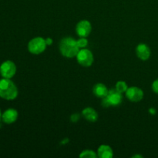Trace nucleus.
Wrapping results in <instances>:
<instances>
[{"mask_svg":"<svg viewBox=\"0 0 158 158\" xmlns=\"http://www.w3.org/2000/svg\"><path fill=\"white\" fill-rule=\"evenodd\" d=\"M125 94L128 100H131V102H134V103L140 102L143 99V95H144L143 90L137 86L129 87L125 92Z\"/></svg>","mask_w":158,"mask_h":158,"instance_id":"6","label":"nucleus"},{"mask_svg":"<svg viewBox=\"0 0 158 158\" xmlns=\"http://www.w3.org/2000/svg\"><path fill=\"white\" fill-rule=\"evenodd\" d=\"M115 89H117V91H119L120 93L123 94V93L126 92L127 89H128V86H127V84L126 82L118 81L117 83H116Z\"/></svg>","mask_w":158,"mask_h":158,"instance_id":"14","label":"nucleus"},{"mask_svg":"<svg viewBox=\"0 0 158 158\" xmlns=\"http://www.w3.org/2000/svg\"><path fill=\"white\" fill-rule=\"evenodd\" d=\"M46 40L43 39V37H35L32 39L28 43V50L30 53L33 55H39L41 54L46 50Z\"/></svg>","mask_w":158,"mask_h":158,"instance_id":"3","label":"nucleus"},{"mask_svg":"<svg viewBox=\"0 0 158 158\" xmlns=\"http://www.w3.org/2000/svg\"><path fill=\"white\" fill-rule=\"evenodd\" d=\"M18 96V88L10 79L0 80V97L4 100H12Z\"/></svg>","mask_w":158,"mask_h":158,"instance_id":"2","label":"nucleus"},{"mask_svg":"<svg viewBox=\"0 0 158 158\" xmlns=\"http://www.w3.org/2000/svg\"><path fill=\"white\" fill-rule=\"evenodd\" d=\"M136 54L140 60L146 61L151 57V51L148 45L145 43H140L136 48Z\"/></svg>","mask_w":158,"mask_h":158,"instance_id":"9","label":"nucleus"},{"mask_svg":"<svg viewBox=\"0 0 158 158\" xmlns=\"http://www.w3.org/2000/svg\"><path fill=\"white\" fill-rule=\"evenodd\" d=\"M105 98L107 100L110 106H119L122 103V100H123L122 94L117 91L116 89H112L109 90L107 95Z\"/></svg>","mask_w":158,"mask_h":158,"instance_id":"8","label":"nucleus"},{"mask_svg":"<svg viewBox=\"0 0 158 158\" xmlns=\"http://www.w3.org/2000/svg\"><path fill=\"white\" fill-rule=\"evenodd\" d=\"M149 112L151 113V114H152V115H154V114H156V110H155V109H154V108H150Z\"/></svg>","mask_w":158,"mask_h":158,"instance_id":"20","label":"nucleus"},{"mask_svg":"<svg viewBox=\"0 0 158 158\" xmlns=\"http://www.w3.org/2000/svg\"><path fill=\"white\" fill-rule=\"evenodd\" d=\"M97 157H98L97 154L91 150H85V151H82L81 154H80V157L83 158H95Z\"/></svg>","mask_w":158,"mask_h":158,"instance_id":"15","label":"nucleus"},{"mask_svg":"<svg viewBox=\"0 0 158 158\" xmlns=\"http://www.w3.org/2000/svg\"><path fill=\"white\" fill-rule=\"evenodd\" d=\"M77 42L80 49H83L88 46V40H86V37H80Z\"/></svg>","mask_w":158,"mask_h":158,"instance_id":"16","label":"nucleus"},{"mask_svg":"<svg viewBox=\"0 0 158 158\" xmlns=\"http://www.w3.org/2000/svg\"><path fill=\"white\" fill-rule=\"evenodd\" d=\"M108 92H109V90H108L107 87L103 83H101L95 84L94 88H93V93H94V94L97 97H99V98L103 99L104 97H106Z\"/></svg>","mask_w":158,"mask_h":158,"instance_id":"11","label":"nucleus"},{"mask_svg":"<svg viewBox=\"0 0 158 158\" xmlns=\"http://www.w3.org/2000/svg\"><path fill=\"white\" fill-rule=\"evenodd\" d=\"M16 73V66L11 60L3 62L0 66V74L3 78L11 79Z\"/></svg>","mask_w":158,"mask_h":158,"instance_id":"5","label":"nucleus"},{"mask_svg":"<svg viewBox=\"0 0 158 158\" xmlns=\"http://www.w3.org/2000/svg\"><path fill=\"white\" fill-rule=\"evenodd\" d=\"M46 43L47 46H51L52 44V40L51 38L46 39Z\"/></svg>","mask_w":158,"mask_h":158,"instance_id":"19","label":"nucleus"},{"mask_svg":"<svg viewBox=\"0 0 158 158\" xmlns=\"http://www.w3.org/2000/svg\"><path fill=\"white\" fill-rule=\"evenodd\" d=\"M92 31V26L88 20H81L76 26V32L80 37H87Z\"/></svg>","mask_w":158,"mask_h":158,"instance_id":"7","label":"nucleus"},{"mask_svg":"<svg viewBox=\"0 0 158 158\" xmlns=\"http://www.w3.org/2000/svg\"><path fill=\"white\" fill-rule=\"evenodd\" d=\"M80 116L79 114H72L71 115V117H70V120L72 122H74V123H76V122H77L79 120V119H80Z\"/></svg>","mask_w":158,"mask_h":158,"instance_id":"18","label":"nucleus"},{"mask_svg":"<svg viewBox=\"0 0 158 158\" xmlns=\"http://www.w3.org/2000/svg\"><path fill=\"white\" fill-rule=\"evenodd\" d=\"M18 116L19 114L16 110L13 109V108H9L2 114V119L4 123H7V124H11L16 121V120L18 119Z\"/></svg>","mask_w":158,"mask_h":158,"instance_id":"10","label":"nucleus"},{"mask_svg":"<svg viewBox=\"0 0 158 158\" xmlns=\"http://www.w3.org/2000/svg\"><path fill=\"white\" fill-rule=\"evenodd\" d=\"M76 57L79 64L83 67H89L94 63V59L92 52L86 48L80 49Z\"/></svg>","mask_w":158,"mask_h":158,"instance_id":"4","label":"nucleus"},{"mask_svg":"<svg viewBox=\"0 0 158 158\" xmlns=\"http://www.w3.org/2000/svg\"><path fill=\"white\" fill-rule=\"evenodd\" d=\"M82 116L89 122H96L98 119V114L92 107H86L82 111Z\"/></svg>","mask_w":158,"mask_h":158,"instance_id":"13","label":"nucleus"},{"mask_svg":"<svg viewBox=\"0 0 158 158\" xmlns=\"http://www.w3.org/2000/svg\"><path fill=\"white\" fill-rule=\"evenodd\" d=\"M132 157H133V158H134V157H135V158H137V157L142 158V157H143V156H142V155H139V154H136V155H134V156H133Z\"/></svg>","mask_w":158,"mask_h":158,"instance_id":"21","label":"nucleus"},{"mask_svg":"<svg viewBox=\"0 0 158 158\" xmlns=\"http://www.w3.org/2000/svg\"><path fill=\"white\" fill-rule=\"evenodd\" d=\"M2 118V114H1V110H0V120H1Z\"/></svg>","mask_w":158,"mask_h":158,"instance_id":"22","label":"nucleus"},{"mask_svg":"<svg viewBox=\"0 0 158 158\" xmlns=\"http://www.w3.org/2000/svg\"><path fill=\"white\" fill-rule=\"evenodd\" d=\"M151 87H152V90L154 91L155 94H158V79H157V80H155L153 82Z\"/></svg>","mask_w":158,"mask_h":158,"instance_id":"17","label":"nucleus"},{"mask_svg":"<svg viewBox=\"0 0 158 158\" xmlns=\"http://www.w3.org/2000/svg\"><path fill=\"white\" fill-rule=\"evenodd\" d=\"M97 156L100 158H112L114 152L109 145L102 144L97 149Z\"/></svg>","mask_w":158,"mask_h":158,"instance_id":"12","label":"nucleus"},{"mask_svg":"<svg viewBox=\"0 0 158 158\" xmlns=\"http://www.w3.org/2000/svg\"><path fill=\"white\" fill-rule=\"evenodd\" d=\"M60 52L66 58H73L77 56L80 48L77 45V40L72 37H65L60 42Z\"/></svg>","mask_w":158,"mask_h":158,"instance_id":"1","label":"nucleus"}]
</instances>
